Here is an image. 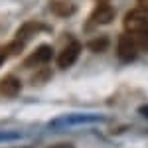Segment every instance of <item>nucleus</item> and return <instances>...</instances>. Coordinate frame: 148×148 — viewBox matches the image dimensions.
I'll return each mask as SVG.
<instances>
[{"label": "nucleus", "mask_w": 148, "mask_h": 148, "mask_svg": "<svg viewBox=\"0 0 148 148\" xmlns=\"http://www.w3.org/2000/svg\"><path fill=\"white\" fill-rule=\"evenodd\" d=\"M125 28H126V32H130L134 36L148 32V12H144V10L128 12L125 18Z\"/></svg>", "instance_id": "f257e3e1"}, {"label": "nucleus", "mask_w": 148, "mask_h": 148, "mask_svg": "<svg viewBox=\"0 0 148 148\" xmlns=\"http://www.w3.org/2000/svg\"><path fill=\"white\" fill-rule=\"evenodd\" d=\"M79 53H81V44L79 42H69L67 46L59 51V56H57V67L59 69L71 67V65L77 61Z\"/></svg>", "instance_id": "f03ea898"}, {"label": "nucleus", "mask_w": 148, "mask_h": 148, "mask_svg": "<svg viewBox=\"0 0 148 148\" xmlns=\"http://www.w3.org/2000/svg\"><path fill=\"white\" fill-rule=\"evenodd\" d=\"M136 51H138V46L134 42V38L130 36H121L119 38V46H116V56L121 61H132L136 57Z\"/></svg>", "instance_id": "7ed1b4c3"}, {"label": "nucleus", "mask_w": 148, "mask_h": 148, "mask_svg": "<svg viewBox=\"0 0 148 148\" xmlns=\"http://www.w3.org/2000/svg\"><path fill=\"white\" fill-rule=\"evenodd\" d=\"M53 57V49L49 46H40L36 47L34 51L30 53V57L24 61L26 67H34V65H42V63H47L49 59Z\"/></svg>", "instance_id": "20e7f679"}, {"label": "nucleus", "mask_w": 148, "mask_h": 148, "mask_svg": "<svg viewBox=\"0 0 148 148\" xmlns=\"http://www.w3.org/2000/svg\"><path fill=\"white\" fill-rule=\"evenodd\" d=\"M113 18H114L113 6H109V4H99V6L93 10L91 20H89V22H91V24H101V26H105V24L113 22Z\"/></svg>", "instance_id": "39448f33"}, {"label": "nucleus", "mask_w": 148, "mask_h": 148, "mask_svg": "<svg viewBox=\"0 0 148 148\" xmlns=\"http://www.w3.org/2000/svg\"><path fill=\"white\" fill-rule=\"evenodd\" d=\"M20 89H22V83L14 75H6L0 79V95H4V97H16Z\"/></svg>", "instance_id": "423d86ee"}, {"label": "nucleus", "mask_w": 148, "mask_h": 148, "mask_svg": "<svg viewBox=\"0 0 148 148\" xmlns=\"http://www.w3.org/2000/svg\"><path fill=\"white\" fill-rule=\"evenodd\" d=\"M49 10L56 16H71L75 12V4L69 0H51L49 2Z\"/></svg>", "instance_id": "0eeeda50"}, {"label": "nucleus", "mask_w": 148, "mask_h": 148, "mask_svg": "<svg viewBox=\"0 0 148 148\" xmlns=\"http://www.w3.org/2000/svg\"><path fill=\"white\" fill-rule=\"evenodd\" d=\"M44 30V26L38 22H28V24H22L20 26V30L16 32V40L18 42H22V40H26V38H32L34 34H38V32H42ZM24 44V42H22Z\"/></svg>", "instance_id": "6e6552de"}, {"label": "nucleus", "mask_w": 148, "mask_h": 148, "mask_svg": "<svg viewBox=\"0 0 148 148\" xmlns=\"http://www.w3.org/2000/svg\"><path fill=\"white\" fill-rule=\"evenodd\" d=\"M109 47V40L107 38H95L93 42H89V49L91 51H105Z\"/></svg>", "instance_id": "1a4fd4ad"}, {"label": "nucleus", "mask_w": 148, "mask_h": 148, "mask_svg": "<svg viewBox=\"0 0 148 148\" xmlns=\"http://www.w3.org/2000/svg\"><path fill=\"white\" fill-rule=\"evenodd\" d=\"M134 42H136V46L140 47V49H144V51H148V32L136 34V38H134Z\"/></svg>", "instance_id": "9d476101"}, {"label": "nucleus", "mask_w": 148, "mask_h": 148, "mask_svg": "<svg viewBox=\"0 0 148 148\" xmlns=\"http://www.w3.org/2000/svg\"><path fill=\"white\" fill-rule=\"evenodd\" d=\"M6 57H10V53H8V49H6V46L0 47V65L6 61Z\"/></svg>", "instance_id": "9b49d317"}, {"label": "nucleus", "mask_w": 148, "mask_h": 148, "mask_svg": "<svg viewBox=\"0 0 148 148\" xmlns=\"http://www.w3.org/2000/svg\"><path fill=\"white\" fill-rule=\"evenodd\" d=\"M138 6H140V10L148 12V0H138Z\"/></svg>", "instance_id": "f8f14e48"}, {"label": "nucleus", "mask_w": 148, "mask_h": 148, "mask_svg": "<svg viewBox=\"0 0 148 148\" xmlns=\"http://www.w3.org/2000/svg\"><path fill=\"white\" fill-rule=\"evenodd\" d=\"M51 148H75L73 144H57V146H51Z\"/></svg>", "instance_id": "ddd939ff"}, {"label": "nucleus", "mask_w": 148, "mask_h": 148, "mask_svg": "<svg viewBox=\"0 0 148 148\" xmlns=\"http://www.w3.org/2000/svg\"><path fill=\"white\" fill-rule=\"evenodd\" d=\"M97 2H99V4H107L109 0H97Z\"/></svg>", "instance_id": "4468645a"}, {"label": "nucleus", "mask_w": 148, "mask_h": 148, "mask_svg": "<svg viewBox=\"0 0 148 148\" xmlns=\"http://www.w3.org/2000/svg\"><path fill=\"white\" fill-rule=\"evenodd\" d=\"M142 113H144V114H148V109H142Z\"/></svg>", "instance_id": "2eb2a0df"}]
</instances>
